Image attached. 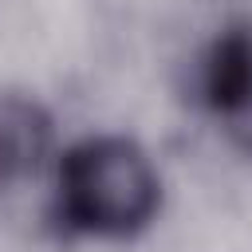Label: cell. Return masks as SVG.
<instances>
[{
  "instance_id": "6da1fadb",
  "label": "cell",
  "mask_w": 252,
  "mask_h": 252,
  "mask_svg": "<svg viewBox=\"0 0 252 252\" xmlns=\"http://www.w3.org/2000/svg\"><path fill=\"white\" fill-rule=\"evenodd\" d=\"M158 213L161 173L126 134H87L51 165V220L63 236L134 240Z\"/></svg>"
},
{
  "instance_id": "7a4b0ae2",
  "label": "cell",
  "mask_w": 252,
  "mask_h": 252,
  "mask_svg": "<svg viewBox=\"0 0 252 252\" xmlns=\"http://www.w3.org/2000/svg\"><path fill=\"white\" fill-rule=\"evenodd\" d=\"M193 91L217 130L252 158V20H232L205 43Z\"/></svg>"
},
{
  "instance_id": "3957f363",
  "label": "cell",
  "mask_w": 252,
  "mask_h": 252,
  "mask_svg": "<svg viewBox=\"0 0 252 252\" xmlns=\"http://www.w3.org/2000/svg\"><path fill=\"white\" fill-rule=\"evenodd\" d=\"M55 114L28 91L0 87V197L55 165Z\"/></svg>"
}]
</instances>
